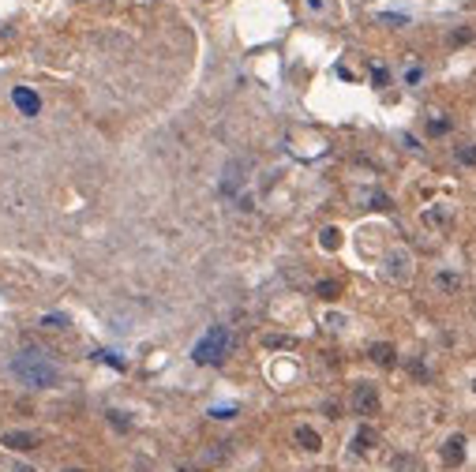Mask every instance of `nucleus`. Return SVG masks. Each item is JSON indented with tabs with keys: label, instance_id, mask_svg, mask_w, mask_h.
<instances>
[{
	"label": "nucleus",
	"instance_id": "1",
	"mask_svg": "<svg viewBox=\"0 0 476 472\" xmlns=\"http://www.w3.org/2000/svg\"><path fill=\"white\" fill-rule=\"evenodd\" d=\"M12 371H15V379L30 390H49V386L60 382V364L53 360V353L34 349V345L19 349L15 360H12Z\"/></svg>",
	"mask_w": 476,
	"mask_h": 472
},
{
	"label": "nucleus",
	"instance_id": "2",
	"mask_svg": "<svg viewBox=\"0 0 476 472\" xmlns=\"http://www.w3.org/2000/svg\"><path fill=\"white\" fill-rule=\"evenodd\" d=\"M229 345H233L229 326H210V330L196 342V349H191V360H196L199 368H214V364H222V360L229 356Z\"/></svg>",
	"mask_w": 476,
	"mask_h": 472
},
{
	"label": "nucleus",
	"instance_id": "3",
	"mask_svg": "<svg viewBox=\"0 0 476 472\" xmlns=\"http://www.w3.org/2000/svg\"><path fill=\"white\" fill-rule=\"evenodd\" d=\"M349 409L356 416H375L379 412V386H372V382H356L353 393H349Z\"/></svg>",
	"mask_w": 476,
	"mask_h": 472
},
{
	"label": "nucleus",
	"instance_id": "4",
	"mask_svg": "<svg viewBox=\"0 0 476 472\" xmlns=\"http://www.w3.org/2000/svg\"><path fill=\"white\" fill-rule=\"evenodd\" d=\"M38 443H41L38 431H4L0 435V446L15 450V454H30V450H38Z\"/></svg>",
	"mask_w": 476,
	"mask_h": 472
},
{
	"label": "nucleus",
	"instance_id": "5",
	"mask_svg": "<svg viewBox=\"0 0 476 472\" xmlns=\"http://www.w3.org/2000/svg\"><path fill=\"white\" fill-rule=\"evenodd\" d=\"M12 102H15V109H19L23 116H38V113H41V97L30 90V86H15V90H12Z\"/></svg>",
	"mask_w": 476,
	"mask_h": 472
},
{
	"label": "nucleus",
	"instance_id": "6",
	"mask_svg": "<svg viewBox=\"0 0 476 472\" xmlns=\"http://www.w3.org/2000/svg\"><path fill=\"white\" fill-rule=\"evenodd\" d=\"M375 446H379V431H375V427H367V424H364L360 431L353 435V454H356V457H364V454H372Z\"/></svg>",
	"mask_w": 476,
	"mask_h": 472
},
{
	"label": "nucleus",
	"instance_id": "7",
	"mask_svg": "<svg viewBox=\"0 0 476 472\" xmlns=\"http://www.w3.org/2000/svg\"><path fill=\"white\" fill-rule=\"evenodd\" d=\"M465 461V435H450L447 443H442V465H461Z\"/></svg>",
	"mask_w": 476,
	"mask_h": 472
},
{
	"label": "nucleus",
	"instance_id": "8",
	"mask_svg": "<svg viewBox=\"0 0 476 472\" xmlns=\"http://www.w3.org/2000/svg\"><path fill=\"white\" fill-rule=\"evenodd\" d=\"M293 438H297V446H300V450H308V454H315V450L322 446L319 431H315V427H304V424H300L297 431H293Z\"/></svg>",
	"mask_w": 476,
	"mask_h": 472
},
{
	"label": "nucleus",
	"instance_id": "9",
	"mask_svg": "<svg viewBox=\"0 0 476 472\" xmlns=\"http://www.w3.org/2000/svg\"><path fill=\"white\" fill-rule=\"evenodd\" d=\"M450 222H454V210H450L447 203L428 206V210H424V225H431V229H435V225H450Z\"/></svg>",
	"mask_w": 476,
	"mask_h": 472
},
{
	"label": "nucleus",
	"instance_id": "10",
	"mask_svg": "<svg viewBox=\"0 0 476 472\" xmlns=\"http://www.w3.org/2000/svg\"><path fill=\"white\" fill-rule=\"evenodd\" d=\"M367 356L375 360L379 368H394V360H397V353H394V345H386V342H379V345H372L367 349Z\"/></svg>",
	"mask_w": 476,
	"mask_h": 472
},
{
	"label": "nucleus",
	"instance_id": "11",
	"mask_svg": "<svg viewBox=\"0 0 476 472\" xmlns=\"http://www.w3.org/2000/svg\"><path fill=\"white\" fill-rule=\"evenodd\" d=\"M240 166H229L225 169V180H222V195H236V188H240Z\"/></svg>",
	"mask_w": 476,
	"mask_h": 472
},
{
	"label": "nucleus",
	"instance_id": "12",
	"mask_svg": "<svg viewBox=\"0 0 476 472\" xmlns=\"http://www.w3.org/2000/svg\"><path fill=\"white\" fill-rule=\"evenodd\" d=\"M435 281H439L442 292H458V289H461V278H458V274H439Z\"/></svg>",
	"mask_w": 476,
	"mask_h": 472
},
{
	"label": "nucleus",
	"instance_id": "13",
	"mask_svg": "<svg viewBox=\"0 0 476 472\" xmlns=\"http://www.w3.org/2000/svg\"><path fill=\"white\" fill-rule=\"evenodd\" d=\"M315 292L322 296V300H338L341 285H338V281H319V285H315Z\"/></svg>",
	"mask_w": 476,
	"mask_h": 472
},
{
	"label": "nucleus",
	"instance_id": "14",
	"mask_svg": "<svg viewBox=\"0 0 476 472\" xmlns=\"http://www.w3.org/2000/svg\"><path fill=\"white\" fill-rule=\"evenodd\" d=\"M390 274H394V278H409V259L405 255H390Z\"/></svg>",
	"mask_w": 476,
	"mask_h": 472
},
{
	"label": "nucleus",
	"instance_id": "15",
	"mask_svg": "<svg viewBox=\"0 0 476 472\" xmlns=\"http://www.w3.org/2000/svg\"><path fill=\"white\" fill-rule=\"evenodd\" d=\"M338 244H341V233H338V229H322V248L334 251Z\"/></svg>",
	"mask_w": 476,
	"mask_h": 472
},
{
	"label": "nucleus",
	"instance_id": "16",
	"mask_svg": "<svg viewBox=\"0 0 476 472\" xmlns=\"http://www.w3.org/2000/svg\"><path fill=\"white\" fill-rule=\"evenodd\" d=\"M458 161L461 166H476V147H458Z\"/></svg>",
	"mask_w": 476,
	"mask_h": 472
},
{
	"label": "nucleus",
	"instance_id": "17",
	"mask_svg": "<svg viewBox=\"0 0 476 472\" xmlns=\"http://www.w3.org/2000/svg\"><path fill=\"white\" fill-rule=\"evenodd\" d=\"M109 424L116 427V431H128V427H132V420H128L124 412H109Z\"/></svg>",
	"mask_w": 476,
	"mask_h": 472
},
{
	"label": "nucleus",
	"instance_id": "18",
	"mask_svg": "<svg viewBox=\"0 0 476 472\" xmlns=\"http://www.w3.org/2000/svg\"><path fill=\"white\" fill-rule=\"evenodd\" d=\"M41 326H53V330H64V326H68V319H64V315H46V319H41Z\"/></svg>",
	"mask_w": 476,
	"mask_h": 472
},
{
	"label": "nucleus",
	"instance_id": "19",
	"mask_svg": "<svg viewBox=\"0 0 476 472\" xmlns=\"http://www.w3.org/2000/svg\"><path fill=\"white\" fill-rule=\"evenodd\" d=\"M372 210H390V199H386V195H372Z\"/></svg>",
	"mask_w": 476,
	"mask_h": 472
},
{
	"label": "nucleus",
	"instance_id": "20",
	"mask_svg": "<svg viewBox=\"0 0 476 472\" xmlns=\"http://www.w3.org/2000/svg\"><path fill=\"white\" fill-rule=\"evenodd\" d=\"M270 349H293V337H266Z\"/></svg>",
	"mask_w": 476,
	"mask_h": 472
},
{
	"label": "nucleus",
	"instance_id": "21",
	"mask_svg": "<svg viewBox=\"0 0 476 472\" xmlns=\"http://www.w3.org/2000/svg\"><path fill=\"white\" fill-rule=\"evenodd\" d=\"M372 75H375V86H386V79H390V72H386V68H375Z\"/></svg>",
	"mask_w": 476,
	"mask_h": 472
},
{
	"label": "nucleus",
	"instance_id": "22",
	"mask_svg": "<svg viewBox=\"0 0 476 472\" xmlns=\"http://www.w3.org/2000/svg\"><path fill=\"white\" fill-rule=\"evenodd\" d=\"M469 38H472V30H454V34H450L454 46H458V41H469Z\"/></svg>",
	"mask_w": 476,
	"mask_h": 472
},
{
	"label": "nucleus",
	"instance_id": "23",
	"mask_svg": "<svg viewBox=\"0 0 476 472\" xmlns=\"http://www.w3.org/2000/svg\"><path fill=\"white\" fill-rule=\"evenodd\" d=\"M327 323H330V330H341V326H345V315H327Z\"/></svg>",
	"mask_w": 476,
	"mask_h": 472
},
{
	"label": "nucleus",
	"instance_id": "24",
	"mask_svg": "<svg viewBox=\"0 0 476 472\" xmlns=\"http://www.w3.org/2000/svg\"><path fill=\"white\" fill-rule=\"evenodd\" d=\"M420 79H424V72H420V68H409L405 72V83H420Z\"/></svg>",
	"mask_w": 476,
	"mask_h": 472
},
{
	"label": "nucleus",
	"instance_id": "25",
	"mask_svg": "<svg viewBox=\"0 0 476 472\" xmlns=\"http://www.w3.org/2000/svg\"><path fill=\"white\" fill-rule=\"evenodd\" d=\"M236 409H214V420H233Z\"/></svg>",
	"mask_w": 476,
	"mask_h": 472
},
{
	"label": "nucleus",
	"instance_id": "26",
	"mask_svg": "<svg viewBox=\"0 0 476 472\" xmlns=\"http://www.w3.org/2000/svg\"><path fill=\"white\" fill-rule=\"evenodd\" d=\"M94 356H98V360H105V364H113V368H124V364H121V360H116L113 353H94Z\"/></svg>",
	"mask_w": 476,
	"mask_h": 472
},
{
	"label": "nucleus",
	"instance_id": "27",
	"mask_svg": "<svg viewBox=\"0 0 476 472\" xmlns=\"http://www.w3.org/2000/svg\"><path fill=\"white\" fill-rule=\"evenodd\" d=\"M447 128H450V120H435V124H431V135H442Z\"/></svg>",
	"mask_w": 476,
	"mask_h": 472
},
{
	"label": "nucleus",
	"instance_id": "28",
	"mask_svg": "<svg viewBox=\"0 0 476 472\" xmlns=\"http://www.w3.org/2000/svg\"><path fill=\"white\" fill-rule=\"evenodd\" d=\"M311 8H315V12H322V8H327V0H308Z\"/></svg>",
	"mask_w": 476,
	"mask_h": 472
},
{
	"label": "nucleus",
	"instance_id": "29",
	"mask_svg": "<svg viewBox=\"0 0 476 472\" xmlns=\"http://www.w3.org/2000/svg\"><path fill=\"white\" fill-rule=\"evenodd\" d=\"M15 472H34V468H30V465H15Z\"/></svg>",
	"mask_w": 476,
	"mask_h": 472
},
{
	"label": "nucleus",
	"instance_id": "30",
	"mask_svg": "<svg viewBox=\"0 0 476 472\" xmlns=\"http://www.w3.org/2000/svg\"><path fill=\"white\" fill-rule=\"evenodd\" d=\"M64 472H86V468H64Z\"/></svg>",
	"mask_w": 476,
	"mask_h": 472
}]
</instances>
